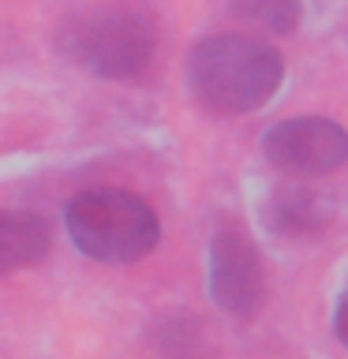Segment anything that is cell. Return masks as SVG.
I'll return each mask as SVG.
<instances>
[{"label": "cell", "mask_w": 348, "mask_h": 359, "mask_svg": "<svg viewBox=\"0 0 348 359\" xmlns=\"http://www.w3.org/2000/svg\"><path fill=\"white\" fill-rule=\"evenodd\" d=\"M285 79V60L266 41L247 34H213L187 56V90L218 116L262 109Z\"/></svg>", "instance_id": "obj_1"}, {"label": "cell", "mask_w": 348, "mask_h": 359, "mask_svg": "<svg viewBox=\"0 0 348 359\" xmlns=\"http://www.w3.org/2000/svg\"><path fill=\"white\" fill-rule=\"evenodd\" d=\"M64 224L79 251L109 266L139 262L161 240V224L150 202L116 187L75 195L64 210Z\"/></svg>", "instance_id": "obj_2"}, {"label": "cell", "mask_w": 348, "mask_h": 359, "mask_svg": "<svg viewBox=\"0 0 348 359\" xmlns=\"http://www.w3.org/2000/svg\"><path fill=\"white\" fill-rule=\"evenodd\" d=\"M154 27L131 8H98L64 30V53L101 79H135L154 60Z\"/></svg>", "instance_id": "obj_3"}, {"label": "cell", "mask_w": 348, "mask_h": 359, "mask_svg": "<svg viewBox=\"0 0 348 359\" xmlns=\"http://www.w3.org/2000/svg\"><path fill=\"white\" fill-rule=\"evenodd\" d=\"M262 154L285 176H326L344 165L348 135L333 120L300 116V120H285L277 128H269L262 139Z\"/></svg>", "instance_id": "obj_4"}, {"label": "cell", "mask_w": 348, "mask_h": 359, "mask_svg": "<svg viewBox=\"0 0 348 359\" xmlns=\"http://www.w3.org/2000/svg\"><path fill=\"white\" fill-rule=\"evenodd\" d=\"M262 258L243 229H218L210 240V292L221 311L251 318L262 303Z\"/></svg>", "instance_id": "obj_5"}, {"label": "cell", "mask_w": 348, "mask_h": 359, "mask_svg": "<svg viewBox=\"0 0 348 359\" xmlns=\"http://www.w3.org/2000/svg\"><path fill=\"white\" fill-rule=\"evenodd\" d=\"M333 221V198L314 187H281L266 202L269 232L288 236V240H307Z\"/></svg>", "instance_id": "obj_6"}, {"label": "cell", "mask_w": 348, "mask_h": 359, "mask_svg": "<svg viewBox=\"0 0 348 359\" xmlns=\"http://www.w3.org/2000/svg\"><path fill=\"white\" fill-rule=\"evenodd\" d=\"M49 224L38 213L0 210V273L34 266L49 255Z\"/></svg>", "instance_id": "obj_7"}, {"label": "cell", "mask_w": 348, "mask_h": 359, "mask_svg": "<svg viewBox=\"0 0 348 359\" xmlns=\"http://www.w3.org/2000/svg\"><path fill=\"white\" fill-rule=\"evenodd\" d=\"M225 4L240 22L269 34H292L303 19L300 0H225Z\"/></svg>", "instance_id": "obj_8"}]
</instances>
